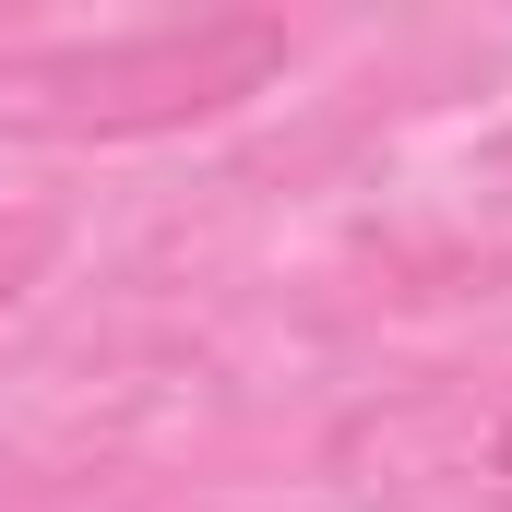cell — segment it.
I'll use <instances>...</instances> for the list:
<instances>
[{
	"label": "cell",
	"mask_w": 512,
	"mask_h": 512,
	"mask_svg": "<svg viewBox=\"0 0 512 512\" xmlns=\"http://www.w3.org/2000/svg\"><path fill=\"white\" fill-rule=\"evenodd\" d=\"M501 477H512V429H501Z\"/></svg>",
	"instance_id": "obj_3"
},
{
	"label": "cell",
	"mask_w": 512,
	"mask_h": 512,
	"mask_svg": "<svg viewBox=\"0 0 512 512\" xmlns=\"http://www.w3.org/2000/svg\"><path fill=\"white\" fill-rule=\"evenodd\" d=\"M286 72V24L274 12H203V24H155V36H108V48H60L24 72L48 131H96V143H143V131L227 120Z\"/></svg>",
	"instance_id": "obj_1"
},
{
	"label": "cell",
	"mask_w": 512,
	"mask_h": 512,
	"mask_svg": "<svg viewBox=\"0 0 512 512\" xmlns=\"http://www.w3.org/2000/svg\"><path fill=\"white\" fill-rule=\"evenodd\" d=\"M36 262H48V227H12V239H0V298H12Z\"/></svg>",
	"instance_id": "obj_2"
}]
</instances>
